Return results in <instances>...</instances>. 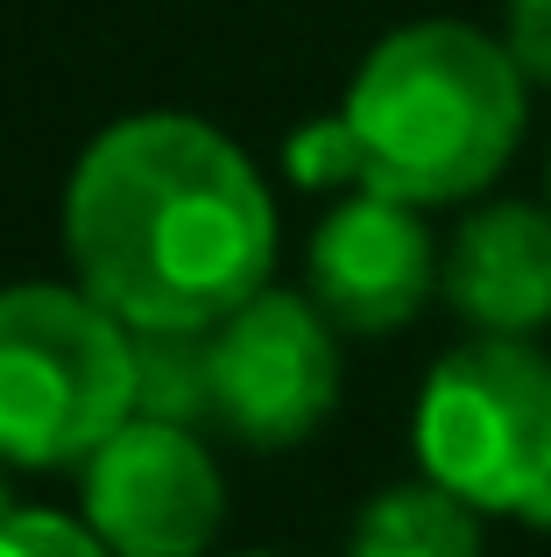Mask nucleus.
<instances>
[{
  "label": "nucleus",
  "instance_id": "obj_1",
  "mask_svg": "<svg viewBox=\"0 0 551 557\" xmlns=\"http://www.w3.org/2000/svg\"><path fill=\"white\" fill-rule=\"evenodd\" d=\"M64 255L127 332H212L276 275V198L192 113L113 121L64 184Z\"/></svg>",
  "mask_w": 551,
  "mask_h": 557
},
{
  "label": "nucleus",
  "instance_id": "obj_2",
  "mask_svg": "<svg viewBox=\"0 0 551 557\" xmlns=\"http://www.w3.org/2000/svg\"><path fill=\"white\" fill-rule=\"evenodd\" d=\"M340 121L354 141V190H382L417 212L460 205L481 198L516 156L530 78L488 28L411 22L360 57Z\"/></svg>",
  "mask_w": 551,
  "mask_h": 557
},
{
  "label": "nucleus",
  "instance_id": "obj_3",
  "mask_svg": "<svg viewBox=\"0 0 551 557\" xmlns=\"http://www.w3.org/2000/svg\"><path fill=\"white\" fill-rule=\"evenodd\" d=\"M135 417V332L64 283L0 289V466L64 473Z\"/></svg>",
  "mask_w": 551,
  "mask_h": 557
},
{
  "label": "nucleus",
  "instance_id": "obj_4",
  "mask_svg": "<svg viewBox=\"0 0 551 557\" xmlns=\"http://www.w3.org/2000/svg\"><path fill=\"white\" fill-rule=\"evenodd\" d=\"M425 480L467 508L551 530V360L530 339L474 332L425 374L411 417Z\"/></svg>",
  "mask_w": 551,
  "mask_h": 557
},
{
  "label": "nucleus",
  "instance_id": "obj_5",
  "mask_svg": "<svg viewBox=\"0 0 551 557\" xmlns=\"http://www.w3.org/2000/svg\"><path fill=\"white\" fill-rule=\"evenodd\" d=\"M311 297L262 289L206 332L212 417L262 451L304 445L340 403V339Z\"/></svg>",
  "mask_w": 551,
  "mask_h": 557
},
{
  "label": "nucleus",
  "instance_id": "obj_6",
  "mask_svg": "<svg viewBox=\"0 0 551 557\" xmlns=\"http://www.w3.org/2000/svg\"><path fill=\"white\" fill-rule=\"evenodd\" d=\"M85 473V522L113 557H206L226 516V487L192 423L127 417Z\"/></svg>",
  "mask_w": 551,
  "mask_h": 557
},
{
  "label": "nucleus",
  "instance_id": "obj_7",
  "mask_svg": "<svg viewBox=\"0 0 551 557\" xmlns=\"http://www.w3.org/2000/svg\"><path fill=\"white\" fill-rule=\"evenodd\" d=\"M439 240L417 205L382 190H346L311 233V304L340 332L382 339L439 297Z\"/></svg>",
  "mask_w": 551,
  "mask_h": 557
},
{
  "label": "nucleus",
  "instance_id": "obj_8",
  "mask_svg": "<svg viewBox=\"0 0 551 557\" xmlns=\"http://www.w3.org/2000/svg\"><path fill=\"white\" fill-rule=\"evenodd\" d=\"M439 289L474 332L530 339L551 325V205L502 198L460 219L439 261Z\"/></svg>",
  "mask_w": 551,
  "mask_h": 557
},
{
  "label": "nucleus",
  "instance_id": "obj_9",
  "mask_svg": "<svg viewBox=\"0 0 551 557\" xmlns=\"http://www.w3.org/2000/svg\"><path fill=\"white\" fill-rule=\"evenodd\" d=\"M481 508H467L439 480H403L382 487L354 522L346 557H488L481 544Z\"/></svg>",
  "mask_w": 551,
  "mask_h": 557
},
{
  "label": "nucleus",
  "instance_id": "obj_10",
  "mask_svg": "<svg viewBox=\"0 0 551 557\" xmlns=\"http://www.w3.org/2000/svg\"><path fill=\"white\" fill-rule=\"evenodd\" d=\"M135 417H212L206 332H135Z\"/></svg>",
  "mask_w": 551,
  "mask_h": 557
},
{
  "label": "nucleus",
  "instance_id": "obj_11",
  "mask_svg": "<svg viewBox=\"0 0 551 557\" xmlns=\"http://www.w3.org/2000/svg\"><path fill=\"white\" fill-rule=\"evenodd\" d=\"M0 557H113L99 544L93 522H71L57 508H14V522L0 530Z\"/></svg>",
  "mask_w": 551,
  "mask_h": 557
},
{
  "label": "nucleus",
  "instance_id": "obj_12",
  "mask_svg": "<svg viewBox=\"0 0 551 557\" xmlns=\"http://www.w3.org/2000/svg\"><path fill=\"white\" fill-rule=\"evenodd\" d=\"M502 42H510V57L524 64L530 85H551V0H510Z\"/></svg>",
  "mask_w": 551,
  "mask_h": 557
},
{
  "label": "nucleus",
  "instance_id": "obj_13",
  "mask_svg": "<svg viewBox=\"0 0 551 557\" xmlns=\"http://www.w3.org/2000/svg\"><path fill=\"white\" fill-rule=\"evenodd\" d=\"M14 522V487H8V466H0V530Z\"/></svg>",
  "mask_w": 551,
  "mask_h": 557
},
{
  "label": "nucleus",
  "instance_id": "obj_14",
  "mask_svg": "<svg viewBox=\"0 0 551 557\" xmlns=\"http://www.w3.org/2000/svg\"><path fill=\"white\" fill-rule=\"evenodd\" d=\"M241 557H276V550H241Z\"/></svg>",
  "mask_w": 551,
  "mask_h": 557
}]
</instances>
